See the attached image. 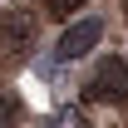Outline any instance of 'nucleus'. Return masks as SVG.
<instances>
[{"instance_id": "1", "label": "nucleus", "mask_w": 128, "mask_h": 128, "mask_svg": "<svg viewBox=\"0 0 128 128\" xmlns=\"http://www.w3.org/2000/svg\"><path fill=\"white\" fill-rule=\"evenodd\" d=\"M98 40H104V20H98V15H84V20H74V25H64V34H59V44H54V54H59L64 64H69V59H84Z\"/></svg>"}, {"instance_id": "5", "label": "nucleus", "mask_w": 128, "mask_h": 128, "mask_svg": "<svg viewBox=\"0 0 128 128\" xmlns=\"http://www.w3.org/2000/svg\"><path fill=\"white\" fill-rule=\"evenodd\" d=\"M44 5H49V10H59V15H69V10H79L84 0H44Z\"/></svg>"}, {"instance_id": "6", "label": "nucleus", "mask_w": 128, "mask_h": 128, "mask_svg": "<svg viewBox=\"0 0 128 128\" xmlns=\"http://www.w3.org/2000/svg\"><path fill=\"white\" fill-rule=\"evenodd\" d=\"M123 5H128V0H123Z\"/></svg>"}, {"instance_id": "2", "label": "nucleus", "mask_w": 128, "mask_h": 128, "mask_svg": "<svg viewBox=\"0 0 128 128\" xmlns=\"http://www.w3.org/2000/svg\"><path fill=\"white\" fill-rule=\"evenodd\" d=\"M89 94H94V98H128V64L118 59V54L98 64V74H94V84H89Z\"/></svg>"}, {"instance_id": "3", "label": "nucleus", "mask_w": 128, "mask_h": 128, "mask_svg": "<svg viewBox=\"0 0 128 128\" xmlns=\"http://www.w3.org/2000/svg\"><path fill=\"white\" fill-rule=\"evenodd\" d=\"M44 128H79V113H74V108H59V113H54Z\"/></svg>"}, {"instance_id": "4", "label": "nucleus", "mask_w": 128, "mask_h": 128, "mask_svg": "<svg viewBox=\"0 0 128 128\" xmlns=\"http://www.w3.org/2000/svg\"><path fill=\"white\" fill-rule=\"evenodd\" d=\"M15 113H20L15 98H0V128H15Z\"/></svg>"}]
</instances>
